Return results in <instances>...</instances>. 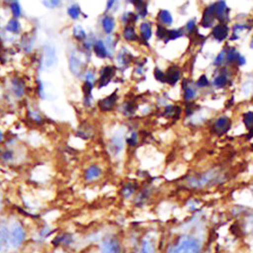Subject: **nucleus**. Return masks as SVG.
Listing matches in <instances>:
<instances>
[{
  "instance_id": "nucleus-20",
  "label": "nucleus",
  "mask_w": 253,
  "mask_h": 253,
  "mask_svg": "<svg viewBox=\"0 0 253 253\" xmlns=\"http://www.w3.org/2000/svg\"><path fill=\"white\" fill-rule=\"evenodd\" d=\"M102 25H103V29L107 34H110L113 32L114 27H115V21L114 18L111 16H105L103 18L102 21Z\"/></svg>"
},
{
  "instance_id": "nucleus-6",
  "label": "nucleus",
  "mask_w": 253,
  "mask_h": 253,
  "mask_svg": "<svg viewBox=\"0 0 253 253\" xmlns=\"http://www.w3.org/2000/svg\"><path fill=\"white\" fill-rule=\"evenodd\" d=\"M100 253H121L120 245L115 238H107L101 246Z\"/></svg>"
},
{
  "instance_id": "nucleus-14",
  "label": "nucleus",
  "mask_w": 253,
  "mask_h": 253,
  "mask_svg": "<svg viewBox=\"0 0 253 253\" xmlns=\"http://www.w3.org/2000/svg\"><path fill=\"white\" fill-rule=\"evenodd\" d=\"M69 68H70V71L76 76L79 75L82 71L81 60L75 54H71L69 57Z\"/></svg>"
},
{
  "instance_id": "nucleus-1",
  "label": "nucleus",
  "mask_w": 253,
  "mask_h": 253,
  "mask_svg": "<svg viewBox=\"0 0 253 253\" xmlns=\"http://www.w3.org/2000/svg\"><path fill=\"white\" fill-rule=\"evenodd\" d=\"M201 241L192 235H183L172 245L168 253H201Z\"/></svg>"
},
{
  "instance_id": "nucleus-13",
  "label": "nucleus",
  "mask_w": 253,
  "mask_h": 253,
  "mask_svg": "<svg viewBox=\"0 0 253 253\" xmlns=\"http://www.w3.org/2000/svg\"><path fill=\"white\" fill-rule=\"evenodd\" d=\"M179 79H180V70L174 66L168 68L165 74V82H167L170 85H175Z\"/></svg>"
},
{
  "instance_id": "nucleus-15",
  "label": "nucleus",
  "mask_w": 253,
  "mask_h": 253,
  "mask_svg": "<svg viewBox=\"0 0 253 253\" xmlns=\"http://www.w3.org/2000/svg\"><path fill=\"white\" fill-rule=\"evenodd\" d=\"M12 89H13V93L16 97L20 98L23 96L24 91H25V84L24 82L19 79V78H14L12 80Z\"/></svg>"
},
{
  "instance_id": "nucleus-26",
  "label": "nucleus",
  "mask_w": 253,
  "mask_h": 253,
  "mask_svg": "<svg viewBox=\"0 0 253 253\" xmlns=\"http://www.w3.org/2000/svg\"><path fill=\"white\" fill-rule=\"evenodd\" d=\"M73 36L78 40V41H83L86 38L85 31L81 26H76L73 29Z\"/></svg>"
},
{
  "instance_id": "nucleus-24",
  "label": "nucleus",
  "mask_w": 253,
  "mask_h": 253,
  "mask_svg": "<svg viewBox=\"0 0 253 253\" xmlns=\"http://www.w3.org/2000/svg\"><path fill=\"white\" fill-rule=\"evenodd\" d=\"M124 37L127 41H134L136 39L134 28L131 26H126L124 30Z\"/></svg>"
},
{
  "instance_id": "nucleus-22",
  "label": "nucleus",
  "mask_w": 253,
  "mask_h": 253,
  "mask_svg": "<svg viewBox=\"0 0 253 253\" xmlns=\"http://www.w3.org/2000/svg\"><path fill=\"white\" fill-rule=\"evenodd\" d=\"M140 34L144 41H147L151 37V26L148 23H142L140 25Z\"/></svg>"
},
{
  "instance_id": "nucleus-35",
  "label": "nucleus",
  "mask_w": 253,
  "mask_h": 253,
  "mask_svg": "<svg viewBox=\"0 0 253 253\" xmlns=\"http://www.w3.org/2000/svg\"><path fill=\"white\" fill-rule=\"evenodd\" d=\"M134 189H135V187L132 185V184H127L126 187H124L123 188V194H124V196L126 197V198H127V197H129L133 192H134Z\"/></svg>"
},
{
  "instance_id": "nucleus-46",
  "label": "nucleus",
  "mask_w": 253,
  "mask_h": 253,
  "mask_svg": "<svg viewBox=\"0 0 253 253\" xmlns=\"http://www.w3.org/2000/svg\"><path fill=\"white\" fill-rule=\"evenodd\" d=\"M126 141H127V143L130 144V145L136 144V135H135V133H132V136H131L130 138H127Z\"/></svg>"
},
{
  "instance_id": "nucleus-48",
  "label": "nucleus",
  "mask_w": 253,
  "mask_h": 253,
  "mask_svg": "<svg viewBox=\"0 0 253 253\" xmlns=\"http://www.w3.org/2000/svg\"><path fill=\"white\" fill-rule=\"evenodd\" d=\"M126 114H131V113H133V111H134V107H133L130 103H128V104H126Z\"/></svg>"
},
{
  "instance_id": "nucleus-27",
  "label": "nucleus",
  "mask_w": 253,
  "mask_h": 253,
  "mask_svg": "<svg viewBox=\"0 0 253 253\" xmlns=\"http://www.w3.org/2000/svg\"><path fill=\"white\" fill-rule=\"evenodd\" d=\"M67 12H68V15L72 19H77L78 16L80 15V7L77 4H73V5L69 6Z\"/></svg>"
},
{
  "instance_id": "nucleus-36",
  "label": "nucleus",
  "mask_w": 253,
  "mask_h": 253,
  "mask_svg": "<svg viewBox=\"0 0 253 253\" xmlns=\"http://www.w3.org/2000/svg\"><path fill=\"white\" fill-rule=\"evenodd\" d=\"M71 241V235L69 234H62L56 238V242L59 244H68Z\"/></svg>"
},
{
  "instance_id": "nucleus-44",
  "label": "nucleus",
  "mask_w": 253,
  "mask_h": 253,
  "mask_svg": "<svg viewBox=\"0 0 253 253\" xmlns=\"http://www.w3.org/2000/svg\"><path fill=\"white\" fill-rule=\"evenodd\" d=\"M43 4L49 8H53V7L57 6L59 4V2L58 1H44Z\"/></svg>"
},
{
  "instance_id": "nucleus-3",
  "label": "nucleus",
  "mask_w": 253,
  "mask_h": 253,
  "mask_svg": "<svg viewBox=\"0 0 253 253\" xmlns=\"http://www.w3.org/2000/svg\"><path fill=\"white\" fill-rule=\"evenodd\" d=\"M218 173L211 170L209 171L207 173H205L204 175H202L199 178H191L188 182L189 186L193 187V188H203L205 186H209L211 184L213 183V181L216 180Z\"/></svg>"
},
{
  "instance_id": "nucleus-40",
  "label": "nucleus",
  "mask_w": 253,
  "mask_h": 253,
  "mask_svg": "<svg viewBox=\"0 0 253 253\" xmlns=\"http://www.w3.org/2000/svg\"><path fill=\"white\" fill-rule=\"evenodd\" d=\"M154 76H155V78L157 79V80H159V81H161V82H165V74L161 71V70H159V69H155V71H154Z\"/></svg>"
},
{
  "instance_id": "nucleus-42",
  "label": "nucleus",
  "mask_w": 253,
  "mask_h": 253,
  "mask_svg": "<svg viewBox=\"0 0 253 253\" xmlns=\"http://www.w3.org/2000/svg\"><path fill=\"white\" fill-rule=\"evenodd\" d=\"M175 107L173 106H167L166 109H165V112H164V115L165 116H171V115H174L175 114Z\"/></svg>"
},
{
  "instance_id": "nucleus-19",
  "label": "nucleus",
  "mask_w": 253,
  "mask_h": 253,
  "mask_svg": "<svg viewBox=\"0 0 253 253\" xmlns=\"http://www.w3.org/2000/svg\"><path fill=\"white\" fill-rule=\"evenodd\" d=\"M138 253H155L154 242L149 238H145L141 243Z\"/></svg>"
},
{
  "instance_id": "nucleus-9",
  "label": "nucleus",
  "mask_w": 253,
  "mask_h": 253,
  "mask_svg": "<svg viewBox=\"0 0 253 253\" xmlns=\"http://www.w3.org/2000/svg\"><path fill=\"white\" fill-rule=\"evenodd\" d=\"M115 74V68L112 67V66H106L102 69V72H101V76H100V79H99V88H102L104 86H106L110 81L111 79L113 78Z\"/></svg>"
},
{
  "instance_id": "nucleus-41",
  "label": "nucleus",
  "mask_w": 253,
  "mask_h": 253,
  "mask_svg": "<svg viewBox=\"0 0 253 253\" xmlns=\"http://www.w3.org/2000/svg\"><path fill=\"white\" fill-rule=\"evenodd\" d=\"M1 157L5 160V161H8V160H11L13 158V152L11 150H6L2 153Z\"/></svg>"
},
{
  "instance_id": "nucleus-37",
  "label": "nucleus",
  "mask_w": 253,
  "mask_h": 253,
  "mask_svg": "<svg viewBox=\"0 0 253 253\" xmlns=\"http://www.w3.org/2000/svg\"><path fill=\"white\" fill-rule=\"evenodd\" d=\"M49 234H50V229H49V227H48V226H43V227L41 229L40 233H39V239H40V240H43V239H45Z\"/></svg>"
},
{
  "instance_id": "nucleus-49",
  "label": "nucleus",
  "mask_w": 253,
  "mask_h": 253,
  "mask_svg": "<svg viewBox=\"0 0 253 253\" xmlns=\"http://www.w3.org/2000/svg\"><path fill=\"white\" fill-rule=\"evenodd\" d=\"M237 62H238L240 65H242V64H244V63L246 62V59H245L242 55H239V57H238V59H237Z\"/></svg>"
},
{
  "instance_id": "nucleus-18",
  "label": "nucleus",
  "mask_w": 253,
  "mask_h": 253,
  "mask_svg": "<svg viewBox=\"0 0 253 253\" xmlns=\"http://www.w3.org/2000/svg\"><path fill=\"white\" fill-rule=\"evenodd\" d=\"M93 49H94V52L96 53V55L98 57H101V58H104L107 56L108 52H107V47L105 45V43L102 42V41H97L96 42H94L93 44Z\"/></svg>"
},
{
  "instance_id": "nucleus-5",
  "label": "nucleus",
  "mask_w": 253,
  "mask_h": 253,
  "mask_svg": "<svg viewBox=\"0 0 253 253\" xmlns=\"http://www.w3.org/2000/svg\"><path fill=\"white\" fill-rule=\"evenodd\" d=\"M230 126H231V121L228 117H219L213 125V131L216 134L220 135L226 132L230 128Z\"/></svg>"
},
{
  "instance_id": "nucleus-31",
  "label": "nucleus",
  "mask_w": 253,
  "mask_h": 253,
  "mask_svg": "<svg viewBox=\"0 0 253 253\" xmlns=\"http://www.w3.org/2000/svg\"><path fill=\"white\" fill-rule=\"evenodd\" d=\"M243 122H244L246 127H248L250 129L252 126V123H253V114L251 111L247 112L243 115Z\"/></svg>"
},
{
  "instance_id": "nucleus-33",
  "label": "nucleus",
  "mask_w": 253,
  "mask_h": 253,
  "mask_svg": "<svg viewBox=\"0 0 253 253\" xmlns=\"http://www.w3.org/2000/svg\"><path fill=\"white\" fill-rule=\"evenodd\" d=\"M227 83V77L224 74H220L214 79V85L217 87H223Z\"/></svg>"
},
{
  "instance_id": "nucleus-29",
  "label": "nucleus",
  "mask_w": 253,
  "mask_h": 253,
  "mask_svg": "<svg viewBox=\"0 0 253 253\" xmlns=\"http://www.w3.org/2000/svg\"><path fill=\"white\" fill-rule=\"evenodd\" d=\"M93 89V85L91 82L86 81L83 85V92H84V96L85 99H87V102H89V99L91 98V91Z\"/></svg>"
},
{
  "instance_id": "nucleus-32",
  "label": "nucleus",
  "mask_w": 253,
  "mask_h": 253,
  "mask_svg": "<svg viewBox=\"0 0 253 253\" xmlns=\"http://www.w3.org/2000/svg\"><path fill=\"white\" fill-rule=\"evenodd\" d=\"M182 32L179 30H171V31H167V41H172V40H176L178 38H180L182 36Z\"/></svg>"
},
{
  "instance_id": "nucleus-17",
  "label": "nucleus",
  "mask_w": 253,
  "mask_h": 253,
  "mask_svg": "<svg viewBox=\"0 0 253 253\" xmlns=\"http://www.w3.org/2000/svg\"><path fill=\"white\" fill-rule=\"evenodd\" d=\"M100 175H101V169L96 165H92L85 171L84 177H85V180L92 181L94 179H97Z\"/></svg>"
},
{
  "instance_id": "nucleus-47",
  "label": "nucleus",
  "mask_w": 253,
  "mask_h": 253,
  "mask_svg": "<svg viewBox=\"0 0 253 253\" xmlns=\"http://www.w3.org/2000/svg\"><path fill=\"white\" fill-rule=\"evenodd\" d=\"M85 77H86V81L91 82V81L94 79V73H93L92 71H87Z\"/></svg>"
},
{
  "instance_id": "nucleus-23",
  "label": "nucleus",
  "mask_w": 253,
  "mask_h": 253,
  "mask_svg": "<svg viewBox=\"0 0 253 253\" xmlns=\"http://www.w3.org/2000/svg\"><path fill=\"white\" fill-rule=\"evenodd\" d=\"M158 17L160 19V21L163 23V24H166V25H170L172 24V16L171 14L167 11V10H161L158 14Z\"/></svg>"
},
{
  "instance_id": "nucleus-11",
  "label": "nucleus",
  "mask_w": 253,
  "mask_h": 253,
  "mask_svg": "<svg viewBox=\"0 0 253 253\" xmlns=\"http://www.w3.org/2000/svg\"><path fill=\"white\" fill-rule=\"evenodd\" d=\"M117 99H118L117 93L114 92L113 94L109 95L108 97L104 98L103 100H101V101L99 102L100 109H101L102 111H105V112L110 111V110L115 106V104H116V102H117Z\"/></svg>"
},
{
  "instance_id": "nucleus-4",
  "label": "nucleus",
  "mask_w": 253,
  "mask_h": 253,
  "mask_svg": "<svg viewBox=\"0 0 253 253\" xmlns=\"http://www.w3.org/2000/svg\"><path fill=\"white\" fill-rule=\"evenodd\" d=\"M0 253H12L9 224L6 221H0Z\"/></svg>"
},
{
  "instance_id": "nucleus-43",
  "label": "nucleus",
  "mask_w": 253,
  "mask_h": 253,
  "mask_svg": "<svg viewBox=\"0 0 253 253\" xmlns=\"http://www.w3.org/2000/svg\"><path fill=\"white\" fill-rule=\"evenodd\" d=\"M195 27H196V24H195V21H194V20H190V21L187 23V26H186V28H187V30H188L189 32H192V31L195 29Z\"/></svg>"
},
{
  "instance_id": "nucleus-25",
  "label": "nucleus",
  "mask_w": 253,
  "mask_h": 253,
  "mask_svg": "<svg viewBox=\"0 0 253 253\" xmlns=\"http://www.w3.org/2000/svg\"><path fill=\"white\" fill-rule=\"evenodd\" d=\"M117 59H118V62L121 65H126L129 62V60H130V56H129V54L125 49H123L120 52V54L118 55Z\"/></svg>"
},
{
  "instance_id": "nucleus-10",
  "label": "nucleus",
  "mask_w": 253,
  "mask_h": 253,
  "mask_svg": "<svg viewBox=\"0 0 253 253\" xmlns=\"http://www.w3.org/2000/svg\"><path fill=\"white\" fill-rule=\"evenodd\" d=\"M56 61L55 49L50 45H45L43 48V62L46 67L52 66Z\"/></svg>"
},
{
  "instance_id": "nucleus-30",
  "label": "nucleus",
  "mask_w": 253,
  "mask_h": 253,
  "mask_svg": "<svg viewBox=\"0 0 253 253\" xmlns=\"http://www.w3.org/2000/svg\"><path fill=\"white\" fill-rule=\"evenodd\" d=\"M239 55H240V54L235 50V48L231 47V48L228 50V52L226 53V58H227V60L230 61V62H232V61H237Z\"/></svg>"
},
{
  "instance_id": "nucleus-12",
  "label": "nucleus",
  "mask_w": 253,
  "mask_h": 253,
  "mask_svg": "<svg viewBox=\"0 0 253 253\" xmlns=\"http://www.w3.org/2000/svg\"><path fill=\"white\" fill-rule=\"evenodd\" d=\"M227 35H228V28L223 23L216 25L212 30V36L218 42L223 41L227 37Z\"/></svg>"
},
{
  "instance_id": "nucleus-21",
  "label": "nucleus",
  "mask_w": 253,
  "mask_h": 253,
  "mask_svg": "<svg viewBox=\"0 0 253 253\" xmlns=\"http://www.w3.org/2000/svg\"><path fill=\"white\" fill-rule=\"evenodd\" d=\"M21 29V26H20V23L17 19L13 18L11 20H9V22L7 23L6 25V30L12 34H18L19 31Z\"/></svg>"
},
{
  "instance_id": "nucleus-38",
  "label": "nucleus",
  "mask_w": 253,
  "mask_h": 253,
  "mask_svg": "<svg viewBox=\"0 0 253 253\" xmlns=\"http://www.w3.org/2000/svg\"><path fill=\"white\" fill-rule=\"evenodd\" d=\"M208 84H209V80H208L207 76L206 75H201L198 82H197V85L199 87H206Z\"/></svg>"
},
{
  "instance_id": "nucleus-8",
  "label": "nucleus",
  "mask_w": 253,
  "mask_h": 253,
  "mask_svg": "<svg viewBox=\"0 0 253 253\" xmlns=\"http://www.w3.org/2000/svg\"><path fill=\"white\" fill-rule=\"evenodd\" d=\"M214 18H215V16H214V4H211L209 7H207L204 11L203 19H202L203 27H206V28L211 27Z\"/></svg>"
},
{
  "instance_id": "nucleus-51",
  "label": "nucleus",
  "mask_w": 253,
  "mask_h": 253,
  "mask_svg": "<svg viewBox=\"0 0 253 253\" xmlns=\"http://www.w3.org/2000/svg\"><path fill=\"white\" fill-rule=\"evenodd\" d=\"M2 138H3V134H2V132H1V130H0V141L2 140Z\"/></svg>"
},
{
  "instance_id": "nucleus-16",
  "label": "nucleus",
  "mask_w": 253,
  "mask_h": 253,
  "mask_svg": "<svg viewBox=\"0 0 253 253\" xmlns=\"http://www.w3.org/2000/svg\"><path fill=\"white\" fill-rule=\"evenodd\" d=\"M123 139L121 136H114L110 141V151L113 154H117L123 148Z\"/></svg>"
},
{
  "instance_id": "nucleus-45",
  "label": "nucleus",
  "mask_w": 253,
  "mask_h": 253,
  "mask_svg": "<svg viewBox=\"0 0 253 253\" xmlns=\"http://www.w3.org/2000/svg\"><path fill=\"white\" fill-rule=\"evenodd\" d=\"M223 57H224V50H222L219 54H218V56L215 58V61H214V64L215 65H218L221 61H222V59H223Z\"/></svg>"
},
{
  "instance_id": "nucleus-50",
  "label": "nucleus",
  "mask_w": 253,
  "mask_h": 253,
  "mask_svg": "<svg viewBox=\"0 0 253 253\" xmlns=\"http://www.w3.org/2000/svg\"><path fill=\"white\" fill-rule=\"evenodd\" d=\"M113 3H114V1H109V2H108V5H107V10H109V9L112 7Z\"/></svg>"
},
{
  "instance_id": "nucleus-34",
  "label": "nucleus",
  "mask_w": 253,
  "mask_h": 253,
  "mask_svg": "<svg viewBox=\"0 0 253 253\" xmlns=\"http://www.w3.org/2000/svg\"><path fill=\"white\" fill-rule=\"evenodd\" d=\"M195 94L196 93H195V90L193 88H191L190 86L185 87V93H184L185 100H188V101L192 100L195 97Z\"/></svg>"
},
{
  "instance_id": "nucleus-28",
  "label": "nucleus",
  "mask_w": 253,
  "mask_h": 253,
  "mask_svg": "<svg viewBox=\"0 0 253 253\" xmlns=\"http://www.w3.org/2000/svg\"><path fill=\"white\" fill-rule=\"evenodd\" d=\"M10 9H11V12H12L13 16L15 17V19L21 16V13H22L21 6L18 2H12L10 5Z\"/></svg>"
},
{
  "instance_id": "nucleus-7",
  "label": "nucleus",
  "mask_w": 253,
  "mask_h": 253,
  "mask_svg": "<svg viewBox=\"0 0 253 253\" xmlns=\"http://www.w3.org/2000/svg\"><path fill=\"white\" fill-rule=\"evenodd\" d=\"M229 8H227L225 2L219 1L214 3V16L221 22H224L228 19Z\"/></svg>"
},
{
  "instance_id": "nucleus-2",
  "label": "nucleus",
  "mask_w": 253,
  "mask_h": 253,
  "mask_svg": "<svg viewBox=\"0 0 253 253\" xmlns=\"http://www.w3.org/2000/svg\"><path fill=\"white\" fill-rule=\"evenodd\" d=\"M9 234L12 252L18 251L23 247L27 238V233L24 225L18 220L11 222L9 224Z\"/></svg>"
},
{
  "instance_id": "nucleus-39",
  "label": "nucleus",
  "mask_w": 253,
  "mask_h": 253,
  "mask_svg": "<svg viewBox=\"0 0 253 253\" xmlns=\"http://www.w3.org/2000/svg\"><path fill=\"white\" fill-rule=\"evenodd\" d=\"M156 35H157V37H158L159 39H163V38H165V37H166V35H167V31H166V29H165V28H163L162 26H158V27H157Z\"/></svg>"
}]
</instances>
